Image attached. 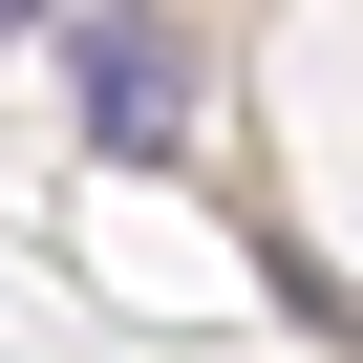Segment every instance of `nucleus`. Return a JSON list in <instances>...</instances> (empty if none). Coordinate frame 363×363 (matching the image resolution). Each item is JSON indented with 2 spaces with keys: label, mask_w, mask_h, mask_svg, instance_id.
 I'll use <instances>...</instances> for the list:
<instances>
[{
  "label": "nucleus",
  "mask_w": 363,
  "mask_h": 363,
  "mask_svg": "<svg viewBox=\"0 0 363 363\" xmlns=\"http://www.w3.org/2000/svg\"><path fill=\"white\" fill-rule=\"evenodd\" d=\"M43 65L86 86L107 150H193L214 128V43H171V22H43Z\"/></svg>",
  "instance_id": "f257e3e1"
}]
</instances>
